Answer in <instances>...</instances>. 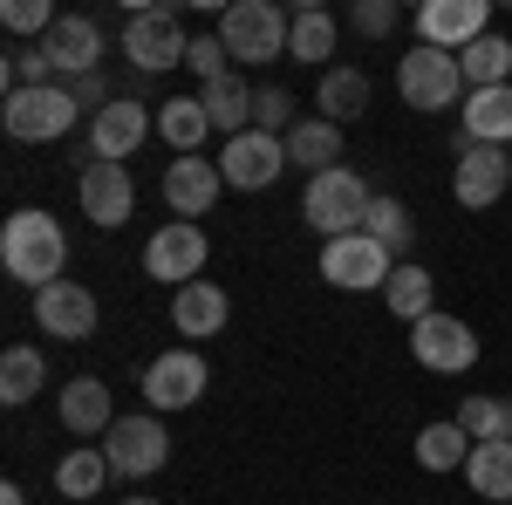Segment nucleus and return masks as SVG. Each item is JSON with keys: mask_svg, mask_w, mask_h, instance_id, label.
<instances>
[{"mask_svg": "<svg viewBox=\"0 0 512 505\" xmlns=\"http://www.w3.org/2000/svg\"><path fill=\"white\" fill-rule=\"evenodd\" d=\"M41 383H48V362H41V349L14 342V349L0 355V403H7V410L35 403V396H41Z\"/></svg>", "mask_w": 512, "mask_h": 505, "instance_id": "29", "label": "nucleus"}, {"mask_svg": "<svg viewBox=\"0 0 512 505\" xmlns=\"http://www.w3.org/2000/svg\"><path fill=\"white\" fill-rule=\"evenodd\" d=\"M117 505H158V499H144V492H137V499H117Z\"/></svg>", "mask_w": 512, "mask_h": 505, "instance_id": "41", "label": "nucleus"}, {"mask_svg": "<svg viewBox=\"0 0 512 505\" xmlns=\"http://www.w3.org/2000/svg\"><path fill=\"white\" fill-rule=\"evenodd\" d=\"M294 110H301V103H294V89H280V82L253 89V130H267V137H287V130L301 123Z\"/></svg>", "mask_w": 512, "mask_h": 505, "instance_id": "36", "label": "nucleus"}, {"mask_svg": "<svg viewBox=\"0 0 512 505\" xmlns=\"http://www.w3.org/2000/svg\"><path fill=\"white\" fill-rule=\"evenodd\" d=\"M465 144H499L512 151V82L506 89H472L465 96V130H458Z\"/></svg>", "mask_w": 512, "mask_h": 505, "instance_id": "22", "label": "nucleus"}, {"mask_svg": "<svg viewBox=\"0 0 512 505\" xmlns=\"http://www.w3.org/2000/svg\"><path fill=\"white\" fill-rule=\"evenodd\" d=\"M465 478H472V492H478V499L506 505V499H512V437L472 444V458H465Z\"/></svg>", "mask_w": 512, "mask_h": 505, "instance_id": "28", "label": "nucleus"}, {"mask_svg": "<svg viewBox=\"0 0 512 505\" xmlns=\"http://www.w3.org/2000/svg\"><path fill=\"white\" fill-rule=\"evenodd\" d=\"M0 267L14 273L21 287H48V280H62L69 267V233H62V219L55 212H41V205H21L7 226H0Z\"/></svg>", "mask_w": 512, "mask_h": 505, "instance_id": "1", "label": "nucleus"}, {"mask_svg": "<svg viewBox=\"0 0 512 505\" xmlns=\"http://www.w3.org/2000/svg\"><path fill=\"white\" fill-rule=\"evenodd\" d=\"M335 35H342V28H335V14H328V7H294V28H287V55L328 76V69H335Z\"/></svg>", "mask_w": 512, "mask_h": 505, "instance_id": "24", "label": "nucleus"}, {"mask_svg": "<svg viewBox=\"0 0 512 505\" xmlns=\"http://www.w3.org/2000/svg\"><path fill=\"white\" fill-rule=\"evenodd\" d=\"M226 321H233V301H226V287H212V280H192V287L171 294V328H178L185 342H212Z\"/></svg>", "mask_w": 512, "mask_h": 505, "instance_id": "20", "label": "nucleus"}, {"mask_svg": "<svg viewBox=\"0 0 512 505\" xmlns=\"http://www.w3.org/2000/svg\"><path fill=\"white\" fill-rule=\"evenodd\" d=\"M280 144H287V164H308V178H321V171H335V164H342V123L301 117Z\"/></svg>", "mask_w": 512, "mask_h": 505, "instance_id": "23", "label": "nucleus"}, {"mask_svg": "<svg viewBox=\"0 0 512 505\" xmlns=\"http://www.w3.org/2000/svg\"><path fill=\"white\" fill-rule=\"evenodd\" d=\"M103 458H110L117 478H151V471H164V458H171V430L158 424V410L117 417L110 437H103Z\"/></svg>", "mask_w": 512, "mask_h": 505, "instance_id": "9", "label": "nucleus"}, {"mask_svg": "<svg viewBox=\"0 0 512 505\" xmlns=\"http://www.w3.org/2000/svg\"><path fill=\"white\" fill-rule=\"evenodd\" d=\"M431 294H437V287H431V273L417 267V260H396V273H390V287H383V308H390L396 321H424V314L437 308Z\"/></svg>", "mask_w": 512, "mask_h": 505, "instance_id": "32", "label": "nucleus"}, {"mask_svg": "<svg viewBox=\"0 0 512 505\" xmlns=\"http://www.w3.org/2000/svg\"><path fill=\"white\" fill-rule=\"evenodd\" d=\"M55 21H62V14H55L48 0H7V7H0V28H7V35H41L48 41Z\"/></svg>", "mask_w": 512, "mask_h": 505, "instance_id": "37", "label": "nucleus"}, {"mask_svg": "<svg viewBox=\"0 0 512 505\" xmlns=\"http://www.w3.org/2000/svg\"><path fill=\"white\" fill-rule=\"evenodd\" d=\"M396 96L410 103V110H424V117H437V110H458L472 89H465V69H458V55H444V48H410L403 62H396Z\"/></svg>", "mask_w": 512, "mask_h": 505, "instance_id": "5", "label": "nucleus"}, {"mask_svg": "<svg viewBox=\"0 0 512 505\" xmlns=\"http://www.w3.org/2000/svg\"><path fill=\"white\" fill-rule=\"evenodd\" d=\"M512 185V151L499 144H465L458 137V171H451V198L465 205V212H485V205H499Z\"/></svg>", "mask_w": 512, "mask_h": 505, "instance_id": "13", "label": "nucleus"}, {"mask_svg": "<svg viewBox=\"0 0 512 505\" xmlns=\"http://www.w3.org/2000/svg\"><path fill=\"white\" fill-rule=\"evenodd\" d=\"M410 21H417V41L424 48L465 55L478 35H492V0H424Z\"/></svg>", "mask_w": 512, "mask_h": 505, "instance_id": "10", "label": "nucleus"}, {"mask_svg": "<svg viewBox=\"0 0 512 505\" xmlns=\"http://www.w3.org/2000/svg\"><path fill=\"white\" fill-rule=\"evenodd\" d=\"M35 321L55 335V342H89V335H96V294L62 273V280H48V287L35 294Z\"/></svg>", "mask_w": 512, "mask_h": 505, "instance_id": "16", "label": "nucleus"}, {"mask_svg": "<svg viewBox=\"0 0 512 505\" xmlns=\"http://www.w3.org/2000/svg\"><path fill=\"white\" fill-rule=\"evenodd\" d=\"M396 21H403V7H396V0H355V7H349V28L362 41H383Z\"/></svg>", "mask_w": 512, "mask_h": 505, "instance_id": "38", "label": "nucleus"}, {"mask_svg": "<svg viewBox=\"0 0 512 505\" xmlns=\"http://www.w3.org/2000/svg\"><path fill=\"white\" fill-rule=\"evenodd\" d=\"M226 62H233V55H226V41H219V35H198L192 55H185V69L198 76V89H205V82H219V76H233Z\"/></svg>", "mask_w": 512, "mask_h": 505, "instance_id": "39", "label": "nucleus"}, {"mask_svg": "<svg viewBox=\"0 0 512 505\" xmlns=\"http://www.w3.org/2000/svg\"><path fill=\"white\" fill-rule=\"evenodd\" d=\"M144 137H151V110L130 103V96H117L103 117H89V157H96V164H123Z\"/></svg>", "mask_w": 512, "mask_h": 505, "instance_id": "19", "label": "nucleus"}, {"mask_svg": "<svg viewBox=\"0 0 512 505\" xmlns=\"http://www.w3.org/2000/svg\"><path fill=\"white\" fill-rule=\"evenodd\" d=\"M369 205H376V192L355 178L349 164H335V171L308 178V192H301V212H308V226L321 233V246H328V239L362 233V226H369Z\"/></svg>", "mask_w": 512, "mask_h": 505, "instance_id": "2", "label": "nucleus"}, {"mask_svg": "<svg viewBox=\"0 0 512 505\" xmlns=\"http://www.w3.org/2000/svg\"><path fill=\"white\" fill-rule=\"evenodd\" d=\"M198 103H205V117H212V130H226V144L253 130V89H246L239 76L205 82V89H198Z\"/></svg>", "mask_w": 512, "mask_h": 505, "instance_id": "25", "label": "nucleus"}, {"mask_svg": "<svg viewBox=\"0 0 512 505\" xmlns=\"http://www.w3.org/2000/svg\"><path fill=\"white\" fill-rule=\"evenodd\" d=\"M396 273V253L376 246L369 233H349V239H328L321 246V280L342 287V294H369V287H390Z\"/></svg>", "mask_w": 512, "mask_h": 505, "instance_id": "8", "label": "nucleus"}, {"mask_svg": "<svg viewBox=\"0 0 512 505\" xmlns=\"http://www.w3.org/2000/svg\"><path fill=\"white\" fill-rule=\"evenodd\" d=\"M458 430H465L472 444L506 437V396H465V403H458Z\"/></svg>", "mask_w": 512, "mask_h": 505, "instance_id": "35", "label": "nucleus"}, {"mask_svg": "<svg viewBox=\"0 0 512 505\" xmlns=\"http://www.w3.org/2000/svg\"><path fill=\"white\" fill-rule=\"evenodd\" d=\"M362 233L376 239V246H390L396 260L410 253V239H417V219H410V205L403 198H390V192H376V205H369V226Z\"/></svg>", "mask_w": 512, "mask_h": 505, "instance_id": "34", "label": "nucleus"}, {"mask_svg": "<svg viewBox=\"0 0 512 505\" xmlns=\"http://www.w3.org/2000/svg\"><path fill=\"white\" fill-rule=\"evenodd\" d=\"M48 62H55V76L76 82V76H103V28L89 21V14H62L55 28H48Z\"/></svg>", "mask_w": 512, "mask_h": 505, "instance_id": "17", "label": "nucleus"}, {"mask_svg": "<svg viewBox=\"0 0 512 505\" xmlns=\"http://www.w3.org/2000/svg\"><path fill=\"white\" fill-rule=\"evenodd\" d=\"M219 171H226V192H267L287 171V144L267 137V130H246V137H233L219 151Z\"/></svg>", "mask_w": 512, "mask_h": 505, "instance_id": "15", "label": "nucleus"}, {"mask_svg": "<svg viewBox=\"0 0 512 505\" xmlns=\"http://www.w3.org/2000/svg\"><path fill=\"white\" fill-rule=\"evenodd\" d=\"M0 505H28V492L21 485H0Z\"/></svg>", "mask_w": 512, "mask_h": 505, "instance_id": "40", "label": "nucleus"}, {"mask_svg": "<svg viewBox=\"0 0 512 505\" xmlns=\"http://www.w3.org/2000/svg\"><path fill=\"white\" fill-rule=\"evenodd\" d=\"M205 383H212V369H205V355L198 349H164L151 355V369H144V403L151 410H192L198 396H205Z\"/></svg>", "mask_w": 512, "mask_h": 505, "instance_id": "12", "label": "nucleus"}, {"mask_svg": "<svg viewBox=\"0 0 512 505\" xmlns=\"http://www.w3.org/2000/svg\"><path fill=\"white\" fill-rule=\"evenodd\" d=\"M76 198H82V219H89L96 233H117L123 219L137 212V185H130V171H123V164H96V157H82Z\"/></svg>", "mask_w": 512, "mask_h": 505, "instance_id": "14", "label": "nucleus"}, {"mask_svg": "<svg viewBox=\"0 0 512 505\" xmlns=\"http://www.w3.org/2000/svg\"><path fill=\"white\" fill-rule=\"evenodd\" d=\"M110 478H117V471L103 458V444H82V451H69V458L55 465V492H62V499H96Z\"/></svg>", "mask_w": 512, "mask_h": 505, "instance_id": "30", "label": "nucleus"}, {"mask_svg": "<svg viewBox=\"0 0 512 505\" xmlns=\"http://www.w3.org/2000/svg\"><path fill=\"white\" fill-rule=\"evenodd\" d=\"M226 192V171L219 164H205V157H178V164H164V205L178 212V219H205L212 205Z\"/></svg>", "mask_w": 512, "mask_h": 505, "instance_id": "18", "label": "nucleus"}, {"mask_svg": "<svg viewBox=\"0 0 512 505\" xmlns=\"http://www.w3.org/2000/svg\"><path fill=\"white\" fill-rule=\"evenodd\" d=\"M287 28H294V14H280L274 0H233L219 14V41H226V55L246 62V69L280 62L287 55Z\"/></svg>", "mask_w": 512, "mask_h": 505, "instance_id": "4", "label": "nucleus"}, {"mask_svg": "<svg viewBox=\"0 0 512 505\" xmlns=\"http://www.w3.org/2000/svg\"><path fill=\"white\" fill-rule=\"evenodd\" d=\"M410 355L424 369H437V376H465V369H478V328L431 308L424 321H410Z\"/></svg>", "mask_w": 512, "mask_h": 505, "instance_id": "7", "label": "nucleus"}, {"mask_svg": "<svg viewBox=\"0 0 512 505\" xmlns=\"http://www.w3.org/2000/svg\"><path fill=\"white\" fill-rule=\"evenodd\" d=\"M123 55H130L144 76H164V69H178V62L192 55V35L178 28L171 7H130V21H123Z\"/></svg>", "mask_w": 512, "mask_h": 505, "instance_id": "6", "label": "nucleus"}, {"mask_svg": "<svg viewBox=\"0 0 512 505\" xmlns=\"http://www.w3.org/2000/svg\"><path fill=\"white\" fill-rule=\"evenodd\" d=\"M0 123L14 144H55L82 123V103L69 96V82H48V89H14L0 96Z\"/></svg>", "mask_w": 512, "mask_h": 505, "instance_id": "3", "label": "nucleus"}, {"mask_svg": "<svg viewBox=\"0 0 512 505\" xmlns=\"http://www.w3.org/2000/svg\"><path fill=\"white\" fill-rule=\"evenodd\" d=\"M158 137H164L178 157H198V144L212 137L205 103H198V96H171V103H158Z\"/></svg>", "mask_w": 512, "mask_h": 505, "instance_id": "27", "label": "nucleus"}, {"mask_svg": "<svg viewBox=\"0 0 512 505\" xmlns=\"http://www.w3.org/2000/svg\"><path fill=\"white\" fill-rule=\"evenodd\" d=\"M62 424L76 430V437H110V424H117L110 383H96V376H76V383H62Z\"/></svg>", "mask_w": 512, "mask_h": 505, "instance_id": "21", "label": "nucleus"}, {"mask_svg": "<svg viewBox=\"0 0 512 505\" xmlns=\"http://www.w3.org/2000/svg\"><path fill=\"white\" fill-rule=\"evenodd\" d=\"M144 273L164 280L171 294H178V287H192V280H205V226H192V219L158 226L151 246H144Z\"/></svg>", "mask_w": 512, "mask_h": 505, "instance_id": "11", "label": "nucleus"}, {"mask_svg": "<svg viewBox=\"0 0 512 505\" xmlns=\"http://www.w3.org/2000/svg\"><path fill=\"white\" fill-rule=\"evenodd\" d=\"M458 69H465V89H506L512 82V41L506 35H478L465 55H458Z\"/></svg>", "mask_w": 512, "mask_h": 505, "instance_id": "31", "label": "nucleus"}, {"mask_svg": "<svg viewBox=\"0 0 512 505\" xmlns=\"http://www.w3.org/2000/svg\"><path fill=\"white\" fill-rule=\"evenodd\" d=\"M315 110H321L328 123H355V117H369V76L335 62V69L321 76V89H315Z\"/></svg>", "mask_w": 512, "mask_h": 505, "instance_id": "26", "label": "nucleus"}, {"mask_svg": "<svg viewBox=\"0 0 512 505\" xmlns=\"http://www.w3.org/2000/svg\"><path fill=\"white\" fill-rule=\"evenodd\" d=\"M506 437H512V396H506Z\"/></svg>", "mask_w": 512, "mask_h": 505, "instance_id": "42", "label": "nucleus"}, {"mask_svg": "<svg viewBox=\"0 0 512 505\" xmlns=\"http://www.w3.org/2000/svg\"><path fill=\"white\" fill-rule=\"evenodd\" d=\"M465 458H472V437L458 430V417L417 430V465L424 471H465Z\"/></svg>", "mask_w": 512, "mask_h": 505, "instance_id": "33", "label": "nucleus"}]
</instances>
